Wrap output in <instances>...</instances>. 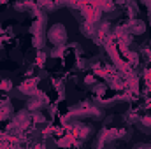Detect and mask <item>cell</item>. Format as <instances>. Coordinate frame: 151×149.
Here are the masks:
<instances>
[{
	"label": "cell",
	"mask_w": 151,
	"mask_h": 149,
	"mask_svg": "<svg viewBox=\"0 0 151 149\" xmlns=\"http://www.w3.org/2000/svg\"><path fill=\"white\" fill-rule=\"evenodd\" d=\"M84 82H86V84H91V86H93V84L97 82V77H95V75H86V77H84Z\"/></svg>",
	"instance_id": "4fadbf2b"
},
{
	"label": "cell",
	"mask_w": 151,
	"mask_h": 149,
	"mask_svg": "<svg viewBox=\"0 0 151 149\" xmlns=\"http://www.w3.org/2000/svg\"><path fill=\"white\" fill-rule=\"evenodd\" d=\"M0 114H2V117H9L12 114V104L9 98H4L0 102Z\"/></svg>",
	"instance_id": "ba28073f"
},
{
	"label": "cell",
	"mask_w": 151,
	"mask_h": 149,
	"mask_svg": "<svg viewBox=\"0 0 151 149\" xmlns=\"http://www.w3.org/2000/svg\"><path fill=\"white\" fill-rule=\"evenodd\" d=\"M95 117V119H100L102 116H104V112L100 107H97L95 104H90V102H83V104H79V105H74L69 114H67V117L69 119H83V117Z\"/></svg>",
	"instance_id": "6da1fadb"
},
{
	"label": "cell",
	"mask_w": 151,
	"mask_h": 149,
	"mask_svg": "<svg viewBox=\"0 0 151 149\" xmlns=\"http://www.w3.org/2000/svg\"><path fill=\"white\" fill-rule=\"evenodd\" d=\"M127 9H128V14H130L132 18H135V16H137V12H139L137 4H135V2H132V0H127Z\"/></svg>",
	"instance_id": "9c48e42d"
},
{
	"label": "cell",
	"mask_w": 151,
	"mask_h": 149,
	"mask_svg": "<svg viewBox=\"0 0 151 149\" xmlns=\"http://www.w3.org/2000/svg\"><path fill=\"white\" fill-rule=\"evenodd\" d=\"M144 79L151 84V67H146V69H144Z\"/></svg>",
	"instance_id": "5bb4252c"
},
{
	"label": "cell",
	"mask_w": 151,
	"mask_h": 149,
	"mask_svg": "<svg viewBox=\"0 0 151 149\" xmlns=\"http://www.w3.org/2000/svg\"><path fill=\"white\" fill-rule=\"evenodd\" d=\"M46 56H47V53H46V51H40V53H39V56H37V65H39V67H42V63H44Z\"/></svg>",
	"instance_id": "7c38bea8"
},
{
	"label": "cell",
	"mask_w": 151,
	"mask_h": 149,
	"mask_svg": "<svg viewBox=\"0 0 151 149\" xmlns=\"http://www.w3.org/2000/svg\"><path fill=\"white\" fill-rule=\"evenodd\" d=\"M0 90H4V91H11V90H12V82H11V79H0Z\"/></svg>",
	"instance_id": "8fae6325"
},
{
	"label": "cell",
	"mask_w": 151,
	"mask_h": 149,
	"mask_svg": "<svg viewBox=\"0 0 151 149\" xmlns=\"http://www.w3.org/2000/svg\"><path fill=\"white\" fill-rule=\"evenodd\" d=\"M46 35H47V40L53 46H65V42H67V28L62 23H56L47 30Z\"/></svg>",
	"instance_id": "7a4b0ae2"
},
{
	"label": "cell",
	"mask_w": 151,
	"mask_h": 149,
	"mask_svg": "<svg viewBox=\"0 0 151 149\" xmlns=\"http://www.w3.org/2000/svg\"><path fill=\"white\" fill-rule=\"evenodd\" d=\"M127 27L132 35H142L146 32V21H142V19H130L127 23Z\"/></svg>",
	"instance_id": "8992f818"
},
{
	"label": "cell",
	"mask_w": 151,
	"mask_h": 149,
	"mask_svg": "<svg viewBox=\"0 0 151 149\" xmlns=\"http://www.w3.org/2000/svg\"><path fill=\"white\" fill-rule=\"evenodd\" d=\"M47 104H49L47 95H46V93H42V91H35V93L32 95V98L28 100L27 107H28V111H30V112H34V111H40V109L47 107Z\"/></svg>",
	"instance_id": "277c9868"
},
{
	"label": "cell",
	"mask_w": 151,
	"mask_h": 149,
	"mask_svg": "<svg viewBox=\"0 0 151 149\" xmlns=\"http://www.w3.org/2000/svg\"><path fill=\"white\" fill-rule=\"evenodd\" d=\"M69 128H70V135L76 137L77 140H86L93 133L91 125H86V123H81V121H76L72 125H69Z\"/></svg>",
	"instance_id": "3957f363"
},
{
	"label": "cell",
	"mask_w": 151,
	"mask_h": 149,
	"mask_svg": "<svg viewBox=\"0 0 151 149\" xmlns=\"http://www.w3.org/2000/svg\"><path fill=\"white\" fill-rule=\"evenodd\" d=\"M81 32L88 39H95L97 37V23H90V21L81 23Z\"/></svg>",
	"instance_id": "52a82bcc"
},
{
	"label": "cell",
	"mask_w": 151,
	"mask_h": 149,
	"mask_svg": "<svg viewBox=\"0 0 151 149\" xmlns=\"http://www.w3.org/2000/svg\"><path fill=\"white\" fill-rule=\"evenodd\" d=\"M141 117H139V114L135 111H128L127 112V123H137Z\"/></svg>",
	"instance_id": "30bf717a"
},
{
	"label": "cell",
	"mask_w": 151,
	"mask_h": 149,
	"mask_svg": "<svg viewBox=\"0 0 151 149\" xmlns=\"http://www.w3.org/2000/svg\"><path fill=\"white\" fill-rule=\"evenodd\" d=\"M37 82H39L37 77L25 79V82H21V84H19V91H21L23 95H28V97H32V95L37 91Z\"/></svg>",
	"instance_id": "5b68a950"
}]
</instances>
